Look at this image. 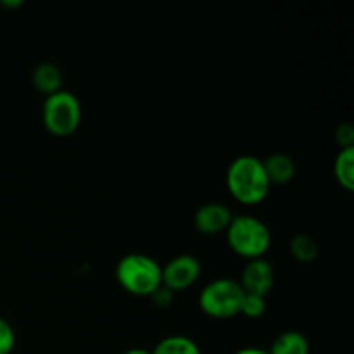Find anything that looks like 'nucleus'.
<instances>
[{"label": "nucleus", "instance_id": "f257e3e1", "mask_svg": "<svg viewBox=\"0 0 354 354\" xmlns=\"http://www.w3.org/2000/svg\"><path fill=\"white\" fill-rule=\"evenodd\" d=\"M227 189L237 203L245 206L261 204L272 189L263 159L251 154L235 158L227 169Z\"/></svg>", "mask_w": 354, "mask_h": 354}, {"label": "nucleus", "instance_id": "1a4fd4ad", "mask_svg": "<svg viewBox=\"0 0 354 354\" xmlns=\"http://www.w3.org/2000/svg\"><path fill=\"white\" fill-rule=\"evenodd\" d=\"M263 166H265L266 176H268L272 185H287L296 176V162L292 161L290 156L283 154V152L268 156L263 161Z\"/></svg>", "mask_w": 354, "mask_h": 354}, {"label": "nucleus", "instance_id": "f3484780", "mask_svg": "<svg viewBox=\"0 0 354 354\" xmlns=\"http://www.w3.org/2000/svg\"><path fill=\"white\" fill-rule=\"evenodd\" d=\"M335 142L341 149L354 147V130L351 123L339 124L337 130H335Z\"/></svg>", "mask_w": 354, "mask_h": 354}, {"label": "nucleus", "instance_id": "39448f33", "mask_svg": "<svg viewBox=\"0 0 354 354\" xmlns=\"http://www.w3.org/2000/svg\"><path fill=\"white\" fill-rule=\"evenodd\" d=\"M41 121L48 133L54 137H69L82 123V104L69 90H59L54 95L45 97L41 107Z\"/></svg>", "mask_w": 354, "mask_h": 354}, {"label": "nucleus", "instance_id": "9b49d317", "mask_svg": "<svg viewBox=\"0 0 354 354\" xmlns=\"http://www.w3.org/2000/svg\"><path fill=\"white\" fill-rule=\"evenodd\" d=\"M270 354H310V341L299 330H287L277 335L272 342Z\"/></svg>", "mask_w": 354, "mask_h": 354}, {"label": "nucleus", "instance_id": "a211bd4d", "mask_svg": "<svg viewBox=\"0 0 354 354\" xmlns=\"http://www.w3.org/2000/svg\"><path fill=\"white\" fill-rule=\"evenodd\" d=\"M151 299L158 308H169L173 304V301H175V292H171V290L166 289L165 286H161L154 294H152Z\"/></svg>", "mask_w": 354, "mask_h": 354}, {"label": "nucleus", "instance_id": "9d476101", "mask_svg": "<svg viewBox=\"0 0 354 354\" xmlns=\"http://www.w3.org/2000/svg\"><path fill=\"white\" fill-rule=\"evenodd\" d=\"M31 83L45 97L54 95L62 90V73L54 62H41L31 73Z\"/></svg>", "mask_w": 354, "mask_h": 354}, {"label": "nucleus", "instance_id": "423d86ee", "mask_svg": "<svg viewBox=\"0 0 354 354\" xmlns=\"http://www.w3.org/2000/svg\"><path fill=\"white\" fill-rule=\"evenodd\" d=\"M201 277V261L192 254H180L162 266V286L171 292L190 289Z\"/></svg>", "mask_w": 354, "mask_h": 354}, {"label": "nucleus", "instance_id": "4468645a", "mask_svg": "<svg viewBox=\"0 0 354 354\" xmlns=\"http://www.w3.org/2000/svg\"><path fill=\"white\" fill-rule=\"evenodd\" d=\"M290 254L299 263H313L318 258V244L311 235L297 234L290 241Z\"/></svg>", "mask_w": 354, "mask_h": 354}, {"label": "nucleus", "instance_id": "7ed1b4c3", "mask_svg": "<svg viewBox=\"0 0 354 354\" xmlns=\"http://www.w3.org/2000/svg\"><path fill=\"white\" fill-rule=\"evenodd\" d=\"M225 237L228 248L248 261L265 258L272 248V232L268 225L252 214H234Z\"/></svg>", "mask_w": 354, "mask_h": 354}, {"label": "nucleus", "instance_id": "f8f14e48", "mask_svg": "<svg viewBox=\"0 0 354 354\" xmlns=\"http://www.w3.org/2000/svg\"><path fill=\"white\" fill-rule=\"evenodd\" d=\"M151 354H203L201 348L194 339L187 337V335H168V337L161 339L152 349Z\"/></svg>", "mask_w": 354, "mask_h": 354}, {"label": "nucleus", "instance_id": "2eb2a0df", "mask_svg": "<svg viewBox=\"0 0 354 354\" xmlns=\"http://www.w3.org/2000/svg\"><path fill=\"white\" fill-rule=\"evenodd\" d=\"M266 313V297L254 296V294H245L241 306V315H244L249 320H259Z\"/></svg>", "mask_w": 354, "mask_h": 354}, {"label": "nucleus", "instance_id": "ddd939ff", "mask_svg": "<svg viewBox=\"0 0 354 354\" xmlns=\"http://www.w3.org/2000/svg\"><path fill=\"white\" fill-rule=\"evenodd\" d=\"M334 176L342 189H354V147L341 149L334 161Z\"/></svg>", "mask_w": 354, "mask_h": 354}, {"label": "nucleus", "instance_id": "6e6552de", "mask_svg": "<svg viewBox=\"0 0 354 354\" xmlns=\"http://www.w3.org/2000/svg\"><path fill=\"white\" fill-rule=\"evenodd\" d=\"M234 213L223 203L203 204L194 214V227L203 235L225 234L230 225Z\"/></svg>", "mask_w": 354, "mask_h": 354}, {"label": "nucleus", "instance_id": "20e7f679", "mask_svg": "<svg viewBox=\"0 0 354 354\" xmlns=\"http://www.w3.org/2000/svg\"><path fill=\"white\" fill-rule=\"evenodd\" d=\"M244 289L239 280L216 279L203 287L199 294V308L204 315L216 320H228L241 315Z\"/></svg>", "mask_w": 354, "mask_h": 354}, {"label": "nucleus", "instance_id": "dca6fc26", "mask_svg": "<svg viewBox=\"0 0 354 354\" xmlns=\"http://www.w3.org/2000/svg\"><path fill=\"white\" fill-rule=\"evenodd\" d=\"M16 348V332L7 320L0 318V354H12Z\"/></svg>", "mask_w": 354, "mask_h": 354}, {"label": "nucleus", "instance_id": "0eeeda50", "mask_svg": "<svg viewBox=\"0 0 354 354\" xmlns=\"http://www.w3.org/2000/svg\"><path fill=\"white\" fill-rule=\"evenodd\" d=\"M239 283L245 294L266 297L275 286V268L265 258L251 259L242 268Z\"/></svg>", "mask_w": 354, "mask_h": 354}, {"label": "nucleus", "instance_id": "6ab92c4d", "mask_svg": "<svg viewBox=\"0 0 354 354\" xmlns=\"http://www.w3.org/2000/svg\"><path fill=\"white\" fill-rule=\"evenodd\" d=\"M234 354H270L266 349H261V348H254V346H249V348H242L239 349L237 353Z\"/></svg>", "mask_w": 354, "mask_h": 354}, {"label": "nucleus", "instance_id": "f03ea898", "mask_svg": "<svg viewBox=\"0 0 354 354\" xmlns=\"http://www.w3.org/2000/svg\"><path fill=\"white\" fill-rule=\"evenodd\" d=\"M116 280L131 296L151 297L162 286V266L151 256L131 252L118 261Z\"/></svg>", "mask_w": 354, "mask_h": 354}, {"label": "nucleus", "instance_id": "aec40b11", "mask_svg": "<svg viewBox=\"0 0 354 354\" xmlns=\"http://www.w3.org/2000/svg\"><path fill=\"white\" fill-rule=\"evenodd\" d=\"M23 0H2L0 2V6L7 7V9H16V7H21L23 6Z\"/></svg>", "mask_w": 354, "mask_h": 354}, {"label": "nucleus", "instance_id": "412c9836", "mask_svg": "<svg viewBox=\"0 0 354 354\" xmlns=\"http://www.w3.org/2000/svg\"><path fill=\"white\" fill-rule=\"evenodd\" d=\"M123 354H151V351H147V349L144 348H131L128 349V351H124Z\"/></svg>", "mask_w": 354, "mask_h": 354}]
</instances>
